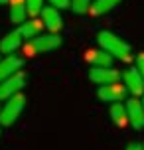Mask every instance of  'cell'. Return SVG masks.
Instances as JSON below:
<instances>
[{
	"instance_id": "cell-1",
	"label": "cell",
	"mask_w": 144,
	"mask_h": 150,
	"mask_svg": "<svg viewBox=\"0 0 144 150\" xmlns=\"http://www.w3.org/2000/svg\"><path fill=\"white\" fill-rule=\"evenodd\" d=\"M97 42L101 45V50H105L109 55H113V59L130 61V57H132V47H130V44L124 42L121 36H116L114 32L101 30L97 34Z\"/></svg>"
},
{
	"instance_id": "cell-2",
	"label": "cell",
	"mask_w": 144,
	"mask_h": 150,
	"mask_svg": "<svg viewBox=\"0 0 144 150\" xmlns=\"http://www.w3.org/2000/svg\"><path fill=\"white\" fill-rule=\"evenodd\" d=\"M24 107H26V97L22 93L10 97L4 105L0 107V127H12L18 120V117L22 115Z\"/></svg>"
},
{
	"instance_id": "cell-3",
	"label": "cell",
	"mask_w": 144,
	"mask_h": 150,
	"mask_svg": "<svg viewBox=\"0 0 144 150\" xmlns=\"http://www.w3.org/2000/svg\"><path fill=\"white\" fill-rule=\"evenodd\" d=\"M61 45V38L57 34H40L38 38H34L28 42L26 45V55H38V53H47V52H55Z\"/></svg>"
},
{
	"instance_id": "cell-4",
	"label": "cell",
	"mask_w": 144,
	"mask_h": 150,
	"mask_svg": "<svg viewBox=\"0 0 144 150\" xmlns=\"http://www.w3.org/2000/svg\"><path fill=\"white\" fill-rule=\"evenodd\" d=\"M24 87H26V73L24 71H18L12 77L0 81V101H8L10 97L22 93Z\"/></svg>"
},
{
	"instance_id": "cell-5",
	"label": "cell",
	"mask_w": 144,
	"mask_h": 150,
	"mask_svg": "<svg viewBox=\"0 0 144 150\" xmlns=\"http://www.w3.org/2000/svg\"><path fill=\"white\" fill-rule=\"evenodd\" d=\"M121 79H122V85L126 87V91L132 93V97H144V79L140 75V71L136 69V65L126 69L121 75Z\"/></svg>"
},
{
	"instance_id": "cell-6",
	"label": "cell",
	"mask_w": 144,
	"mask_h": 150,
	"mask_svg": "<svg viewBox=\"0 0 144 150\" xmlns=\"http://www.w3.org/2000/svg\"><path fill=\"white\" fill-rule=\"evenodd\" d=\"M89 79H91L95 85L103 87V85H111V83L121 81V71L114 69V67H91Z\"/></svg>"
},
{
	"instance_id": "cell-7",
	"label": "cell",
	"mask_w": 144,
	"mask_h": 150,
	"mask_svg": "<svg viewBox=\"0 0 144 150\" xmlns=\"http://www.w3.org/2000/svg\"><path fill=\"white\" fill-rule=\"evenodd\" d=\"M126 87L122 85V83H111V85H103V87H99L97 95L101 101H105V103H121L124 101L126 97Z\"/></svg>"
},
{
	"instance_id": "cell-8",
	"label": "cell",
	"mask_w": 144,
	"mask_h": 150,
	"mask_svg": "<svg viewBox=\"0 0 144 150\" xmlns=\"http://www.w3.org/2000/svg\"><path fill=\"white\" fill-rule=\"evenodd\" d=\"M126 112H128V125L132 128L142 130L144 128V105L138 97H130L126 101Z\"/></svg>"
},
{
	"instance_id": "cell-9",
	"label": "cell",
	"mask_w": 144,
	"mask_h": 150,
	"mask_svg": "<svg viewBox=\"0 0 144 150\" xmlns=\"http://www.w3.org/2000/svg\"><path fill=\"white\" fill-rule=\"evenodd\" d=\"M42 22H44V26H46V30L49 32V34H57V32H61V28H63V18H61L59 10L53 6H46L44 10H42Z\"/></svg>"
},
{
	"instance_id": "cell-10",
	"label": "cell",
	"mask_w": 144,
	"mask_h": 150,
	"mask_svg": "<svg viewBox=\"0 0 144 150\" xmlns=\"http://www.w3.org/2000/svg\"><path fill=\"white\" fill-rule=\"evenodd\" d=\"M24 59L22 57H16V55H6L0 59V81H4L8 77H12L14 73L22 71Z\"/></svg>"
},
{
	"instance_id": "cell-11",
	"label": "cell",
	"mask_w": 144,
	"mask_h": 150,
	"mask_svg": "<svg viewBox=\"0 0 144 150\" xmlns=\"http://www.w3.org/2000/svg\"><path fill=\"white\" fill-rule=\"evenodd\" d=\"M24 38L22 34H20V30L16 28V30L8 32L6 36L0 40V53H6V55H10V53H14L20 45H22Z\"/></svg>"
},
{
	"instance_id": "cell-12",
	"label": "cell",
	"mask_w": 144,
	"mask_h": 150,
	"mask_svg": "<svg viewBox=\"0 0 144 150\" xmlns=\"http://www.w3.org/2000/svg\"><path fill=\"white\" fill-rule=\"evenodd\" d=\"M85 59L91 63L93 67H113V55H109L105 50H89L85 53Z\"/></svg>"
},
{
	"instance_id": "cell-13",
	"label": "cell",
	"mask_w": 144,
	"mask_h": 150,
	"mask_svg": "<svg viewBox=\"0 0 144 150\" xmlns=\"http://www.w3.org/2000/svg\"><path fill=\"white\" fill-rule=\"evenodd\" d=\"M46 26H44V22L42 20H38V18H30V20H26L24 24H20V34H22L24 40H34V38H38L40 34H42V30H44Z\"/></svg>"
},
{
	"instance_id": "cell-14",
	"label": "cell",
	"mask_w": 144,
	"mask_h": 150,
	"mask_svg": "<svg viewBox=\"0 0 144 150\" xmlns=\"http://www.w3.org/2000/svg\"><path fill=\"white\" fill-rule=\"evenodd\" d=\"M109 115L116 127H126L128 125V112H126V103H111Z\"/></svg>"
},
{
	"instance_id": "cell-15",
	"label": "cell",
	"mask_w": 144,
	"mask_h": 150,
	"mask_svg": "<svg viewBox=\"0 0 144 150\" xmlns=\"http://www.w3.org/2000/svg\"><path fill=\"white\" fill-rule=\"evenodd\" d=\"M28 18L26 0H10V20L12 24H24Z\"/></svg>"
},
{
	"instance_id": "cell-16",
	"label": "cell",
	"mask_w": 144,
	"mask_h": 150,
	"mask_svg": "<svg viewBox=\"0 0 144 150\" xmlns=\"http://www.w3.org/2000/svg\"><path fill=\"white\" fill-rule=\"evenodd\" d=\"M122 0H93L91 2V8H89V14L91 16H103V14H109L111 10L121 4Z\"/></svg>"
},
{
	"instance_id": "cell-17",
	"label": "cell",
	"mask_w": 144,
	"mask_h": 150,
	"mask_svg": "<svg viewBox=\"0 0 144 150\" xmlns=\"http://www.w3.org/2000/svg\"><path fill=\"white\" fill-rule=\"evenodd\" d=\"M26 8L30 18H38L44 10V0H26Z\"/></svg>"
},
{
	"instance_id": "cell-18",
	"label": "cell",
	"mask_w": 144,
	"mask_h": 150,
	"mask_svg": "<svg viewBox=\"0 0 144 150\" xmlns=\"http://www.w3.org/2000/svg\"><path fill=\"white\" fill-rule=\"evenodd\" d=\"M69 8L75 12V14H89V8H91V0H71Z\"/></svg>"
},
{
	"instance_id": "cell-19",
	"label": "cell",
	"mask_w": 144,
	"mask_h": 150,
	"mask_svg": "<svg viewBox=\"0 0 144 150\" xmlns=\"http://www.w3.org/2000/svg\"><path fill=\"white\" fill-rule=\"evenodd\" d=\"M69 2L71 0H49V6H53V8H69Z\"/></svg>"
},
{
	"instance_id": "cell-20",
	"label": "cell",
	"mask_w": 144,
	"mask_h": 150,
	"mask_svg": "<svg viewBox=\"0 0 144 150\" xmlns=\"http://www.w3.org/2000/svg\"><path fill=\"white\" fill-rule=\"evenodd\" d=\"M136 69L140 71V75H142V79H144V52L136 55Z\"/></svg>"
},
{
	"instance_id": "cell-21",
	"label": "cell",
	"mask_w": 144,
	"mask_h": 150,
	"mask_svg": "<svg viewBox=\"0 0 144 150\" xmlns=\"http://www.w3.org/2000/svg\"><path fill=\"white\" fill-rule=\"evenodd\" d=\"M126 150H142V144H138V142H130L128 146H126Z\"/></svg>"
},
{
	"instance_id": "cell-22",
	"label": "cell",
	"mask_w": 144,
	"mask_h": 150,
	"mask_svg": "<svg viewBox=\"0 0 144 150\" xmlns=\"http://www.w3.org/2000/svg\"><path fill=\"white\" fill-rule=\"evenodd\" d=\"M0 4H10V0H0Z\"/></svg>"
},
{
	"instance_id": "cell-23",
	"label": "cell",
	"mask_w": 144,
	"mask_h": 150,
	"mask_svg": "<svg viewBox=\"0 0 144 150\" xmlns=\"http://www.w3.org/2000/svg\"><path fill=\"white\" fill-rule=\"evenodd\" d=\"M142 105H144V97H142Z\"/></svg>"
},
{
	"instance_id": "cell-24",
	"label": "cell",
	"mask_w": 144,
	"mask_h": 150,
	"mask_svg": "<svg viewBox=\"0 0 144 150\" xmlns=\"http://www.w3.org/2000/svg\"><path fill=\"white\" fill-rule=\"evenodd\" d=\"M142 150H144V144H142Z\"/></svg>"
}]
</instances>
